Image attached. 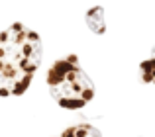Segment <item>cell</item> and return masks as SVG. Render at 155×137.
I'll list each match as a JSON object with an SVG mask.
<instances>
[{"label": "cell", "instance_id": "1", "mask_svg": "<svg viewBox=\"0 0 155 137\" xmlns=\"http://www.w3.org/2000/svg\"><path fill=\"white\" fill-rule=\"evenodd\" d=\"M41 61V39L24 24L0 31V96L28 90Z\"/></svg>", "mask_w": 155, "mask_h": 137}, {"label": "cell", "instance_id": "4", "mask_svg": "<svg viewBox=\"0 0 155 137\" xmlns=\"http://www.w3.org/2000/svg\"><path fill=\"white\" fill-rule=\"evenodd\" d=\"M57 137H102V135L96 127L88 126V123H77V126H71L65 131H61Z\"/></svg>", "mask_w": 155, "mask_h": 137}, {"label": "cell", "instance_id": "5", "mask_svg": "<svg viewBox=\"0 0 155 137\" xmlns=\"http://www.w3.org/2000/svg\"><path fill=\"white\" fill-rule=\"evenodd\" d=\"M140 75H141V78H143V82L155 86V47L151 49V55H149L145 61H141Z\"/></svg>", "mask_w": 155, "mask_h": 137}, {"label": "cell", "instance_id": "2", "mask_svg": "<svg viewBox=\"0 0 155 137\" xmlns=\"http://www.w3.org/2000/svg\"><path fill=\"white\" fill-rule=\"evenodd\" d=\"M47 86L61 108L81 110L94 98V84L75 55L57 59L47 72Z\"/></svg>", "mask_w": 155, "mask_h": 137}, {"label": "cell", "instance_id": "3", "mask_svg": "<svg viewBox=\"0 0 155 137\" xmlns=\"http://www.w3.org/2000/svg\"><path fill=\"white\" fill-rule=\"evenodd\" d=\"M87 26L91 27L94 33L102 35L106 31V22H104V8L102 6H94L87 12Z\"/></svg>", "mask_w": 155, "mask_h": 137}]
</instances>
